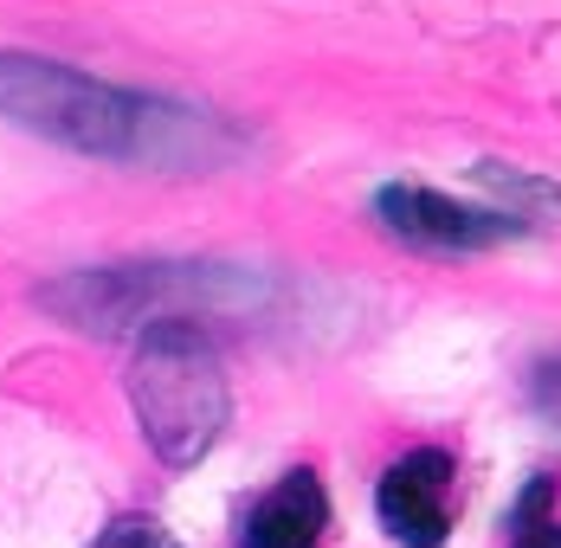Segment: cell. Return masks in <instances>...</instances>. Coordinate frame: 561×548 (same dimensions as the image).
Here are the masks:
<instances>
[{"instance_id":"1","label":"cell","mask_w":561,"mask_h":548,"mask_svg":"<svg viewBox=\"0 0 561 548\" xmlns=\"http://www.w3.org/2000/svg\"><path fill=\"white\" fill-rule=\"evenodd\" d=\"M129 400H136L149 445L169 465H194L226 426V381L214 342L194 323H156L136 349Z\"/></svg>"},{"instance_id":"2","label":"cell","mask_w":561,"mask_h":548,"mask_svg":"<svg viewBox=\"0 0 561 548\" xmlns=\"http://www.w3.org/2000/svg\"><path fill=\"white\" fill-rule=\"evenodd\" d=\"M451 452L420 445L407 458H393L375 484V516L400 548H439L451 536Z\"/></svg>"},{"instance_id":"3","label":"cell","mask_w":561,"mask_h":548,"mask_svg":"<svg viewBox=\"0 0 561 548\" xmlns=\"http://www.w3.org/2000/svg\"><path fill=\"white\" fill-rule=\"evenodd\" d=\"M375 219L388 226L393 239L420 246V252H484V246H497V239L516 232L510 214H471V207H458L446 194L407 187V181H393V187L375 194Z\"/></svg>"},{"instance_id":"4","label":"cell","mask_w":561,"mask_h":548,"mask_svg":"<svg viewBox=\"0 0 561 548\" xmlns=\"http://www.w3.org/2000/svg\"><path fill=\"white\" fill-rule=\"evenodd\" d=\"M330 529V496L317 471H284L239 523V548H317Z\"/></svg>"},{"instance_id":"5","label":"cell","mask_w":561,"mask_h":548,"mask_svg":"<svg viewBox=\"0 0 561 548\" xmlns=\"http://www.w3.org/2000/svg\"><path fill=\"white\" fill-rule=\"evenodd\" d=\"M556 503V478H529V491L510 510V543L504 548H561V523L549 516Z\"/></svg>"}]
</instances>
